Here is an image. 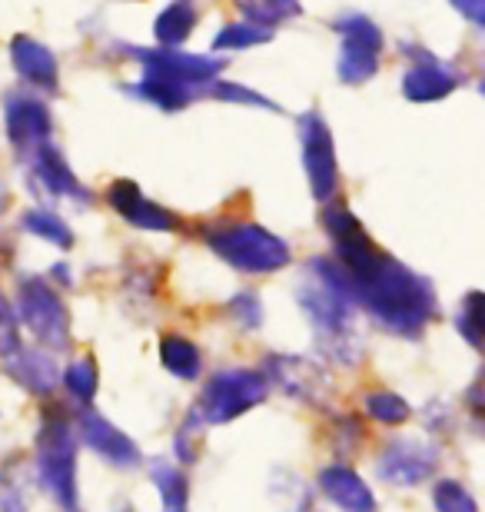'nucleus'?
Returning a JSON list of instances; mask_svg holds the SVG:
<instances>
[{
  "label": "nucleus",
  "mask_w": 485,
  "mask_h": 512,
  "mask_svg": "<svg viewBox=\"0 0 485 512\" xmlns=\"http://www.w3.org/2000/svg\"><path fill=\"white\" fill-rule=\"evenodd\" d=\"M34 476L37 486L64 512L80 509L77 433L64 419H44V426H40L37 449H34Z\"/></svg>",
  "instance_id": "1"
},
{
  "label": "nucleus",
  "mask_w": 485,
  "mask_h": 512,
  "mask_svg": "<svg viewBox=\"0 0 485 512\" xmlns=\"http://www.w3.org/2000/svg\"><path fill=\"white\" fill-rule=\"evenodd\" d=\"M439 446L419 436H396L379 449L376 459V476L379 483L396 486V489H412L429 483L439 473Z\"/></svg>",
  "instance_id": "2"
},
{
  "label": "nucleus",
  "mask_w": 485,
  "mask_h": 512,
  "mask_svg": "<svg viewBox=\"0 0 485 512\" xmlns=\"http://www.w3.org/2000/svg\"><path fill=\"white\" fill-rule=\"evenodd\" d=\"M270 386L263 376L246 373V370H230L213 376V383L203 389L196 416L200 423H230V419L250 413L253 406H260Z\"/></svg>",
  "instance_id": "3"
},
{
  "label": "nucleus",
  "mask_w": 485,
  "mask_h": 512,
  "mask_svg": "<svg viewBox=\"0 0 485 512\" xmlns=\"http://www.w3.org/2000/svg\"><path fill=\"white\" fill-rule=\"evenodd\" d=\"M77 429H80V443H87L97 456L107 459L110 466H117V469L140 466V459H143L140 446L133 443L120 426H113L107 416H100L97 409H80Z\"/></svg>",
  "instance_id": "4"
},
{
  "label": "nucleus",
  "mask_w": 485,
  "mask_h": 512,
  "mask_svg": "<svg viewBox=\"0 0 485 512\" xmlns=\"http://www.w3.org/2000/svg\"><path fill=\"white\" fill-rule=\"evenodd\" d=\"M316 486L329 503L339 506L343 512H379V503L373 496V489L356 469H349L343 463H333V466H323L316 476Z\"/></svg>",
  "instance_id": "5"
},
{
  "label": "nucleus",
  "mask_w": 485,
  "mask_h": 512,
  "mask_svg": "<svg viewBox=\"0 0 485 512\" xmlns=\"http://www.w3.org/2000/svg\"><path fill=\"white\" fill-rule=\"evenodd\" d=\"M24 320L30 323L44 343H54V346H64L67 343V316H64V306L47 286H27L24 290Z\"/></svg>",
  "instance_id": "6"
},
{
  "label": "nucleus",
  "mask_w": 485,
  "mask_h": 512,
  "mask_svg": "<svg viewBox=\"0 0 485 512\" xmlns=\"http://www.w3.org/2000/svg\"><path fill=\"white\" fill-rule=\"evenodd\" d=\"M150 479L157 486L163 512H190V476L180 466L167 463V459H157L150 466Z\"/></svg>",
  "instance_id": "7"
},
{
  "label": "nucleus",
  "mask_w": 485,
  "mask_h": 512,
  "mask_svg": "<svg viewBox=\"0 0 485 512\" xmlns=\"http://www.w3.org/2000/svg\"><path fill=\"white\" fill-rule=\"evenodd\" d=\"M10 373L17 376L20 383H24L30 393H37V396H44L50 393V389L57 386V370H54V363L44 360L40 353H27L24 360L10 366Z\"/></svg>",
  "instance_id": "8"
},
{
  "label": "nucleus",
  "mask_w": 485,
  "mask_h": 512,
  "mask_svg": "<svg viewBox=\"0 0 485 512\" xmlns=\"http://www.w3.org/2000/svg\"><path fill=\"white\" fill-rule=\"evenodd\" d=\"M160 353H163V366L173 376H180V380H196L200 376V353H196L193 343L180 340V336H167Z\"/></svg>",
  "instance_id": "9"
},
{
  "label": "nucleus",
  "mask_w": 485,
  "mask_h": 512,
  "mask_svg": "<svg viewBox=\"0 0 485 512\" xmlns=\"http://www.w3.org/2000/svg\"><path fill=\"white\" fill-rule=\"evenodd\" d=\"M432 506H436V512H479L476 496L459 479H439L432 486Z\"/></svg>",
  "instance_id": "10"
},
{
  "label": "nucleus",
  "mask_w": 485,
  "mask_h": 512,
  "mask_svg": "<svg viewBox=\"0 0 485 512\" xmlns=\"http://www.w3.org/2000/svg\"><path fill=\"white\" fill-rule=\"evenodd\" d=\"M366 413L383 426H399L412 416V409L406 399L396 393H373V396H366Z\"/></svg>",
  "instance_id": "11"
},
{
  "label": "nucleus",
  "mask_w": 485,
  "mask_h": 512,
  "mask_svg": "<svg viewBox=\"0 0 485 512\" xmlns=\"http://www.w3.org/2000/svg\"><path fill=\"white\" fill-rule=\"evenodd\" d=\"M64 383H67V389L74 393L77 399H94V393H97V370H94V363H87V360H80V363H74L70 370L64 373Z\"/></svg>",
  "instance_id": "12"
},
{
  "label": "nucleus",
  "mask_w": 485,
  "mask_h": 512,
  "mask_svg": "<svg viewBox=\"0 0 485 512\" xmlns=\"http://www.w3.org/2000/svg\"><path fill=\"white\" fill-rule=\"evenodd\" d=\"M0 512H30V499L24 483L14 473H0Z\"/></svg>",
  "instance_id": "13"
},
{
  "label": "nucleus",
  "mask_w": 485,
  "mask_h": 512,
  "mask_svg": "<svg viewBox=\"0 0 485 512\" xmlns=\"http://www.w3.org/2000/svg\"><path fill=\"white\" fill-rule=\"evenodd\" d=\"M17 350V320L10 313L7 300L0 296V356H10Z\"/></svg>",
  "instance_id": "14"
},
{
  "label": "nucleus",
  "mask_w": 485,
  "mask_h": 512,
  "mask_svg": "<svg viewBox=\"0 0 485 512\" xmlns=\"http://www.w3.org/2000/svg\"><path fill=\"white\" fill-rule=\"evenodd\" d=\"M479 296H469V306H466V313H462V320H459V330L466 333V340L472 346H479Z\"/></svg>",
  "instance_id": "15"
}]
</instances>
